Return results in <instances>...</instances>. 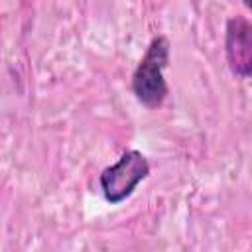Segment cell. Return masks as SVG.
Returning <instances> with one entry per match:
<instances>
[{
    "label": "cell",
    "instance_id": "obj_4",
    "mask_svg": "<svg viewBox=\"0 0 252 252\" xmlns=\"http://www.w3.org/2000/svg\"><path fill=\"white\" fill-rule=\"evenodd\" d=\"M244 4H246V6L250 8V10H252V0H244Z\"/></svg>",
    "mask_w": 252,
    "mask_h": 252
},
{
    "label": "cell",
    "instance_id": "obj_2",
    "mask_svg": "<svg viewBox=\"0 0 252 252\" xmlns=\"http://www.w3.org/2000/svg\"><path fill=\"white\" fill-rule=\"evenodd\" d=\"M148 173H150L148 159L136 150L126 152L114 165L106 167L100 173V187L104 191L106 201L110 203L124 201Z\"/></svg>",
    "mask_w": 252,
    "mask_h": 252
},
{
    "label": "cell",
    "instance_id": "obj_1",
    "mask_svg": "<svg viewBox=\"0 0 252 252\" xmlns=\"http://www.w3.org/2000/svg\"><path fill=\"white\" fill-rule=\"evenodd\" d=\"M169 43L165 37H156L140 61L134 73V93L138 100L150 108H156L163 102L167 94V85L163 81V69L167 65Z\"/></svg>",
    "mask_w": 252,
    "mask_h": 252
},
{
    "label": "cell",
    "instance_id": "obj_3",
    "mask_svg": "<svg viewBox=\"0 0 252 252\" xmlns=\"http://www.w3.org/2000/svg\"><path fill=\"white\" fill-rule=\"evenodd\" d=\"M226 57L232 73L252 77V24L232 18L226 26Z\"/></svg>",
    "mask_w": 252,
    "mask_h": 252
}]
</instances>
